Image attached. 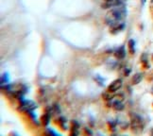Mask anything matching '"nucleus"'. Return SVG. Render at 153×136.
Instances as JSON below:
<instances>
[{
	"label": "nucleus",
	"mask_w": 153,
	"mask_h": 136,
	"mask_svg": "<svg viewBox=\"0 0 153 136\" xmlns=\"http://www.w3.org/2000/svg\"><path fill=\"white\" fill-rule=\"evenodd\" d=\"M126 9L123 5L111 8L105 16V22L108 26L113 27L116 24L123 23L126 17Z\"/></svg>",
	"instance_id": "f257e3e1"
},
{
	"label": "nucleus",
	"mask_w": 153,
	"mask_h": 136,
	"mask_svg": "<svg viewBox=\"0 0 153 136\" xmlns=\"http://www.w3.org/2000/svg\"><path fill=\"white\" fill-rule=\"evenodd\" d=\"M5 89L7 90V92L10 93L13 96L17 97L18 99L22 98L24 94L27 92V87L24 84H11V85H7L5 86Z\"/></svg>",
	"instance_id": "f03ea898"
},
{
	"label": "nucleus",
	"mask_w": 153,
	"mask_h": 136,
	"mask_svg": "<svg viewBox=\"0 0 153 136\" xmlns=\"http://www.w3.org/2000/svg\"><path fill=\"white\" fill-rule=\"evenodd\" d=\"M131 129L134 132H142V129L144 128L143 125V120L138 114H131Z\"/></svg>",
	"instance_id": "7ed1b4c3"
},
{
	"label": "nucleus",
	"mask_w": 153,
	"mask_h": 136,
	"mask_svg": "<svg viewBox=\"0 0 153 136\" xmlns=\"http://www.w3.org/2000/svg\"><path fill=\"white\" fill-rule=\"evenodd\" d=\"M123 94L114 96V97H110V105L116 111H121L124 109L123 105Z\"/></svg>",
	"instance_id": "20e7f679"
},
{
	"label": "nucleus",
	"mask_w": 153,
	"mask_h": 136,
	"mask_svg": "<svg viewBox=\"0 0 153 136\" xmlns=\"http://www.w3.org/2000/svg\"><path fill=\"white\" fill-rule=\"evenodd\" d=\"M37 108V104L32 100H23L20 104V107L18 108L19 111H26V113H29L32 111Z\"/></svg>",
	"instance_id": "39448f33"
},
{
	"label": "nucleus",
	"mask_w": 153,
	"mask_h": 136,
	"mask_svg": "<svg viewBox=\"0 0 153 136\" xmlns=\"http://www.w3.org/2000/svg\"><path fill=\"white\" fill-rule=\"evenodd\" d=\"M122 85H123V81H122V80L121 79H117V80H114L108 86V88H107V91L109 92V93H115V92H117L118 91L120 88L122 87Z\"/></svg>",
	"instance_id": "423d86ee"
},
{
	"label": "nucleus",
	"mask_w": 153,
	"mask_h": 136,
	"mask_svg": "<svg viewBox=\"0 0 153 136\" xmlns=\"http://www.w3.org/2000/svg\"><path fill=\"white\" fill-rule=\"evenodd\" d=\"M124 0H108V1H104L101 5L102 9H111L117 7V6L123 5Z\"/></svg>",
	"instance_id": "0eeeda50"
},
{
	"label": "nucleus",
	"mask_w": 153,
	"mask_h": 136,
	"mask_svg": "<svg viewBox=\"0 0 153 136\" xmlns=\"http://www.w3.org/2000/svg\"><path fill=\"white\" fill-rule=\"evenodd\" d=\"M114 55H115V57H116L117 59H119V60H123V59H124L125 56H126L125 47H124V46L119 47V48L115 51V54H114Z\"/></svg>",
	"instance_id": "6e6552de"
},
{
	"label": "nucleus",
	"mask_w": 153,
	"mask_h": 136,
	"mask_svg": "<svg viewBox=\"0 0 153 136\" xmlns=\"http://www.w3.org/2000/svg\"><path fill=\"white\" fill-rule=\"evenodd\" d=\"M143 79V74L142 73H137L135 74L133 77H132V80H131V82L133 85H136L138 83H140V81L142 80Z\"/></svg>",
	"instance_id": "1a4fd4ad"
},
{
	"label": "nucleus",
	"mask_w": 153,
	"mask_h": 136,
	"mask_svg": "<svg viewBox=\"0 0 153 136\" xmlns=\"http://www.w3.org/2000/svg\"><path fill=\"white\" fill-rule=\"evenodd\" d=\"M41 120H42L43 125L48 126V123H49V121H50V114L45 113V114L42 116V118H41Z\"/></svg>",
	"instance_id": "9d476101"
},
{
	"label": "nucleus",
	"mask_w": 153,
	"mask_h": 136,
	"mask_svg": "<svg viewBox=\"0 0 153 136\" xmlns=\"http://www.w3.org/2000/svg\"><path fill=\"white\" fill-rule=\"evenodd\" d=\"M128 50L129 52L131 53V54H134V52H135V42L131 39V40H129L128 41Z\"/></svg>",
	"instance_id": "9b49d317"
},
{
	"label": "nucleus",
	"mask_w": 153,
	"mask_h": 136,
	"mask_svg": "<svg viewBox=\"0 0 153 136\" xmlns=\"http://www.w3.org/2000/svg\"><path fill=\"white\" fill-rule=\"evenodd\" d=\"M9 82V77H8V74H4L2 75L1 77V85L3 86L4 84H7Z\"/></svg>",
	"instance_id": "f8f14e48"
},
{
	"label": "nucleus",
	"mask_w": 153,
	"mask_h": 136,
	"mask_svg": "<svg viewBox=\"0 0 153 136\" xmlns=\"http://www.w3.org/2000/svg\"><path fill=\"white\" fill-rule=\"evenodd\" d=\"M48 132H49V133H51V134H54V135H57V133H56L55 132H53V131H52V129H48Z\"/></svg>",
	"instance_id": "ddd939ff"
},
{
	"label": "nucleus",
	"mask_w": 153,
	"mask_h": 136,
	"mask_svg": "<svg viewBox=\"0 0 153 136\" xmlns=\"http://www.w3.org/2000/svg\"><path fill=\"white\" fill-rule=\"evenodd\" d=\"M142 2H143V4H145V2H146V0H142Z\"/></svg>",
	"instance_id": "4468645a"
},
{
	"label": "nucleus",
	"mask_w": 153,
	"mask_h": 136,
	"mask_svg": "<svg viewBox=\"0 0 153 136\" xmlns=\"http://www.w3.org/2000/svg\"><path fill=\"white\" fill-rule=\"evenodd\" d=\"M104 1H108V0H104Z\"/></svg>",
	"instance_id": "2eb2a0df"
}]
</instances>
